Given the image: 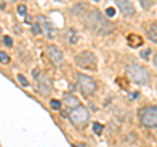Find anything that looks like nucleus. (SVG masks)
<instances>
[{
	"label": "nucleus",
	"instance_id": "obj_2",
	"mask_svg": "<svg viewBox=\"0 0 157 147\" xmlns=\"http://www.w3.org/2000/svg\"><path fill=\"white\" fill-rule=\"evenodd\" d=\"M126 73L130 80L136 85H145L149 82V73L144 66L131 64L126 66Z\"/></svg>",
	"mask_w": 157,
	"mask_h": 147
},
{
	"label": "nucleus",
	"instance_id": "obj_24",
	"mask_svg": "<svg viewBox=\"0 0 157 147\" xmlns=\"http://www.w3.org/2000/svg\"><path fill=\"white\" fill-rule=\"evenodd\" d=\"M149 52H151L149 50H145L143 53H140V56H141V57H144V59H147V57H148V55H149Z\"/></svg>",
	"mask_w": 157,
	"mask_h": 147
},
{
	"label": "nucleus",
	"instance_id": "obj_22",
	"mask_svg": "<svg viewBox=\"0 0 157 147\" xmlns=\"http://www.w3.org/2000/svg\"><path fill=\"white\" fill-rule=\"evenodd\" d=\"M26 7L24 5V4H21V5H18V8H17V12H18V14H26Z\"/></svg>",
	"mask_w": 157,
	"mask_h": 147
},
{
	"label": "nucleus",
	"instance_id": "obj_13",
	"mask_svg": "<svg viewBox=\"0 0 157 147\" xmlns=\"http://www.w3.org/2000/svg\"><path fill=\"white\" fill-rule=\"evenodd\" d=\"M147 34H148V38L151 39L152 42L157 43V25L156 23H153V25H151L148 31H147Z\"/></svg>",
	"mask_w": 157,
	"mask_h": 147
},
{
	"label": "nucleus",
	"instance_id": "obj_17",
	"mask_svg": "<svg viewBox=\"0 0 157 147\" xmlns=\"http://www.w3.org/2000/svg\"><path fill=\"white\" fill-rule=\"evenodd\" d=\"M0 61H2V64H8L9 63V56L4 51H0Z\"/></svg>",
	"mask_w": 157,
	"mask_h": 147
},
{
	"label": "nucleus",
	"instance_id": "obj_27",
	"mask_svg": "<svg viewBox=\"0 0 157 147\" xmlns=\"http://www.w3.org/2000/svg\"><path fill=\"white\" fill-rule=\"evenodd\" d=\"M94 2H100V0H94Z\"/></svg>",
	"mask_w": 157,
	"mask_h": 147
},
{
	"label": "nucleus",
	"instance_id": "obj_25",
	"mask_svg": "<svg viewBox=\"0 0 157 147\" xmlns=\"http://www.w3.org/2000/svg\"><path fill=\"white\" fill-rule=\"evenodd\" d=\"M25 21H26V23H32V17H30V16H26Z\"/></svg>",
	"mask_w": 157,
	"mask_h": 147
},
{
	"label": "nucleus",
	"instance_id": "obj_23",
	"mask_svg": "<svg viewBox=\"0 0 157 147\" xmlns=\"http://www.w3.org/2000/svg\"><path fill=\"white\" fill-rule=\"evenodd\" d=\"M106 14H107L109 17H114V16H115L114 8H107V9H106Z\"/></svg>",
	"mask_w": 157,
	"mask_h": 147
},
{
	"label": "nucleus",
	"instance_id": "obj_3",
	"mask_svg": "<svg viewBox=\"0 0 157 147\" xmlns=\"http://www.w3.org/2000/svg\"><path fill=\"white\" fill-rule=\"evenodd\" d=\"M75 64L86 70H94L97 68V59L90 51H82L75 56Z\"/></svg>",
	"mask_w": 157,
	"mask_h": 147
},
{
	"label": "nucleus",
	"instance_id": "obj_8",
	"mask_svg": "<svg viewBox=\"0 0 157 147\" xmlns=\"http://www.w3.org/2000/svg\"><path fill=\"white\" fill-rule=\"evenodd\" d=\"M46 55L55 66H60L63 64V53L56 46H48L46 48Z\"/></svg>",
	"mask_w": 157,
	"mask_h": 147
},
{
	"label": "nucleus",
	"instance_id": "obj_7",
	"mask_svg": "<svg viewBox=\"0 0 157 147\" xmlns=\"http://www.w3.org/2000/svg\"><path fill=\"white\" fill-rule=\"evenodd\" d=\"M36 90L41 94L42 96H46V95H50L51 92V83L50 80L46 77V76H39L38 78H36Z\"/></svg>",
	"mask_w": 157,
	"mask_h": 147
},
{
	"label": "nucleus",
	"instance_id": "obj_16",
	"mask_svg": "<svg viewBox=\"0 0 157 147\" xmlns=\"http://www.w3.org/2000/svg\"><path fill=\"white\" fill-rule=\"evenodd\" d=\"M102 129H104V126H102L100 122H94V124H93V131H94L96 134L100 135L102 133Z\"/></svg>",
	"mask_w": 157,
	"mask_h": 147
},
{
	"label": "nucleus",
	"instance_id": "obj_15",
	"mask_svg": "<svg viewBox=\"0 0 157 147\" xmlns=\"http://www.w3.org/2000/svg\"><path fill=\"white\" fill-rule=\"evenodd\" d=\"M153 2H155V0H139L140 5L143 7L144 9H149L152 5H153Z\"/></svg>",
	"mask_w": 157,
	"mask_h": 147
},
{
	"label": "nucleus",
	"instance_id": "obj_12",
	"mask_svg": "<svg viewBox=\"0 0 157 147\" xmlns=\"http://www.w3.org/2000/svg\"><path fill=\"white\" fill-rule=\"evenodd\" d=\"M127 41H128V46L132 48H137L143 45V39H141V37L136 35V34H130V35L127 37Z\"/></svg>",
	"mask_w": 157,
	"mask_h": 147
},
{
	"label": "nucleus",
	"instance_id": "obj_14",
	"mask_svg": "<svg viewBox=\"0 0 157 147\" xmlns=\"http://www.w3.org/2000/svg\"><path fill=\"white\" fill-rule=\"evenodd\" d=\"M78 41V35L75 29H71V30H68V42L71 43V45H76Z\"/></svg>",
	"mask_w": 157,
	"mask_h": 147
},
{
	"label": "nucleus",
	"instance_id": "obj_18",
	"mask_svg": "<svg viewBox=\"0 0 157 147\" xmlns=\"http://www.w3.org/2000/svg\"><path fill=\"white\" fill-rule=\"evenodd\" d=\"M50 107H51L52 109H55V111L60 109V102L56 100V99H52V100L50 102Z\"/></svg>",
	"mask_w": 157,
	"mask_h": 147
},
{
	"label": "nucleus",
	"instance_id": "obj_6",
	"mask_svg": "<svg viewBox=\"0 0 157 147\" xmlns=\"http://www.w3.org/2000/svg\"><path fill=\"white\" fill-rule=\"evenodd\" d=\"M77 86H78V90H80L82 96H85V98L93 95V92L96 91V87H97L94 80L85 74L77 76Z\"/></svg>",
	"mask_w": 157,
	"mask_h": 147
},
{
	"label": "nucleus",
	"instance_id": "obj_21",
	"mask_svg": "<svg viewBox=\"0 0 157 147\" xmlns=\"http://www.w3.org/2000/svg\"><path fill=\"white\" fill-rule=\"evenodd\" d=\"M41 31H42V27H41V25H39V22L34 23V25H33V33L34 34H39Z\"/></svg>",
	"mask_w": 157,
	"mask_h": 147
},
{
	"label": "nucleus",
	"instance_id": "obj_4",
	"mask_svg": "<svg viewBox=\"0 0 157 147\" xmlns=\"http://www.w3.org/2000/svg\"><path fill=\"white\" fill-rule=\"evenodd\" d=\"M70 120L76 128H82L89 120V112L84 106H78L70 112Z\"/></svg>",
	"mask_w": 157,
	"mask_h": 147
},
{
	"label": "nucleus",
	"instance_id": "obj_5",
	"mask_svg": "<svg viewBox=\"0 0 157 147\" xmlns=\"http://www.w3.org/2000/svg\"><path fill=\"white\" fill-rule=\"evenodd\" d=\"M140 121L145 128H155L157 126V106L145 107L140 111Z\"/></svg>",
	"mask_w": 157,
	"mask_h": 147
},
{
	"label": "nucleus",
	"instance_id": "obj_10",
	"mask_svg": "<svg viewBox=\"0 0 157 147\" xmlns=\"http://www.w3.org/2000/svg\"><path fill=\"white\" fill-rule=\"evenodd\" d=\"M115 2H117V5L119 8L121 13L124 17H132L135 14V8L130 0H115Z\"/></svg>",
	"mask_w": 157,
	"mask_h": 147
},
{
	"label": "nucleus",
	"instance_id": "obj_9",
	"mask_svg": "<svg viewBox=\"0 0 157 147\" xmlns=\"http://www.w3.org/2000/svg\"><path fill=\"white\" fill-rule=\"evenodd\" d=\"M38 20H39V21H38L39 25H41V27H42V31H45L46 37L50 38V39L55 38L56 37V29L52 26V23L48 21L45 16H39Z\"/></svg>",
	"mask_w": 157,
	"mask_h": 147
},
{
	"label": "nucleus",
	"instance_id": "obj_11",
	"mask_svg": "<svg viewBox=\"0 0 157 147\" xmlns=\"http://www.w3.org/2000/svg\"><path fill=\"white\" fill-rule=\"evenodd\" d=\"M63 104H64L67 108H76V107L80 106V102H78V99L76 96L73 95H64V98H63Z\"/></svg>",
	"mask_w": 157,
	"mask_h": 147
},
{
	"label": "nucleus",
	"instance_id": "obj_1",
	"mask_svg": "<svg viewBox=\"0 0 157 147\" xmlns=\"http://www.w3.org/2000/svg\"><path fill=\"white\" fill-rule=\"evenodd\" d=\"M84 22L89 30H92L94 34H98V35H107V34H111L114 31V25L102 16L97 9H92L85 14Z\"/></svg>",
	"mask_w": 157,
	"mask_h": 147
},
{
	"label": "nucleus",
	"instance_id": "obj_26",
	"mask_svg": "<svg viewBox=\"0 0 157 147\" xmlns=\"http://www.w3.org/2000/svg\"><path fill=\"white\" fill-rule=\"evenodd\" d=\"M153 64H155V66L157 68V53H156L155 57H153Z\"/></svg>",
	"mask_w": 157,
	"mask_h": 147
},
{
	"label": "nucleus",
	"instance_id": "obj_20",
	"mask_svg": "<svg viewBox=\"0 0 157 147\" xmlns=\"http://www.w3.org/2000/svg\"><path fill=\"white\" fill-rule=\"evenodd\" d=\"M3 43L6 45L7 47H12V38L11 37H3Z\"/></svg>",
	"mask_w": 157,
	"mask_h": 147
},
{
	"label": "nucleus",
	"instance_id": "obj_19",
	"mask_svg": "<svg viewBox=\"0 0 157 147\" xmlns=\"http://www.w3.org/2000/svg\"><path fill=\"white\" fill-rule=\"evenodd\" d=\"M17 78H18L20 83H21V86H24V87H28V86H29V82H28V80H26V78L24 77L22 74H18V76H17Z\"/></svg>",
	"mask_w": 157,
	"mask_h": 147
}]
</instances>
